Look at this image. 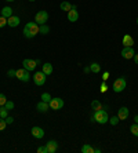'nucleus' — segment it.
Instances as JSON below:
<instances>
[{
  "label": "nucleus",
  "instance_id": "nucleus-1",
  "mask_svg": "<svg viewBox=\"0 0 138 153\" xmlns=\"http://www.w3.org/2000/svg\"><path fill=\"white\" fill-rule=\"evenodd\" d=\"M92 120L99 123V124H105L109 121V116L106 113L105 111L99 109V111H94V114H92Z\"/></svg>",
  "mask_w": 138,
  "mask_h": 153
},
{
  "label": "nucleus",
  "instance_id": "nucleus-2",
  "mask_svg": "<svg viewBox=\"0 0 138 153\" xmlns=\"http://www.w3.org/2000/svg\"><path fill=\"white\" fill-rule=\"evenodd\" d=\"M126 85H127L126 79H124V77H117L116 80L113 82V91H115V93H117V94L122 93V91H124Z\"/></svg>",
  "mask_w": 138,
  "mask_h": 153
},
{
  "label": "nucleus",
  "instance_id": "nucleus-3",
  "mask_svg": "<svg viewBox=\"0 0 138 153\" xmlns=\"http://www.w3.org/2000/svg\"><path fill=\"white\" fill-rule=\"evenodd\" d=\"M15 77L18 80H21L24 83H28L31 80V75H29V71H26L25 68H21V69H17L15 71Z\"/></svg>",
  "mask_w": 138,
  "mask_h": 153
},
{
  "label": "nucleus",
  "instance_id": "nucleus-4",
  "mask_svg": "<svg viewBox=\"0 0 138 153\" xmlns=\"http://www.w3.org/2000/svg\"><path fill=\"white\" fill-rule=\"evenodd\" d=\"M48 21V13L47 11H37L35 15V22L37 25H44L46 22Z\"/></svg>",
  "mask_w": 138,
  "mask_h": 153
},
{
  "label": "nucleus",
  "instance_id": "nucleus-5",
  "mask_svg": "<svg viewBox=\"0 0 138 153\" xmlns=\"http://www.w3.org/2000/svg\"><path fill=\"white\" fill-rule=\"evenodd\" d=\"M48 105H50V109H53V111H60V109L64 108V100H61V98H51Z\"/></svg>",
  "mask_w": 138,
  "mask_h": 153
},
{
  "label": "nucleus",
  "instance_id": "nucleus-6",
  "mask_svg": "<svg viewBox=\"0 0 138 153\" xmlns=\"http://www.w3.org/2000/svg\"><path fill=\"white\" fill-rule=\"evenodd\" d=\"M32 79H33V83H35L36 85H43L44 83H46L47 76L44 75L42 71H40V72H36L35 75L32 76Z\"/></svg>",
  "mask_w": 138,
  "mask_h": 153
},
{
  "label": "nucleus",
  "instance_id": "nucleus-7",
  "mask_svg": "<svg viewBox=\"0 0 138 153\" xmlns=\"http://www.w3.org/2000/svg\"><path fill=\"white\" fill-rule=\"evenodd\" d=\"M39 28H40V25H37L36 22H28V24L25 25V29H26V30H29V32H31V35H32L33 37L39 33Z\"/></svg>",
  "mask_w": 138,
  "mask_h": 153
},
{
  "label": "nucleus",
  "instance_id": "nucleus-8",
  "mask_svg": "<svg viewBox=\"0 0 138 153\" xmlns=\"http://www.w3.org/2000/svg\"><path fill=\"white\" fill-rule=\"evenodd\" d=\"M135 55V51L133 47H123V50H122V57L124 59H133V57Z\"/></svg>",
  "mask_w": 138,
  "mask_h": 153
},
{
  "label": "nucleus",
  "instance_id": "nucleus-9",
  "mask_svg": "<svg viewBox=\"0 0 138 153\" xmlns=\"http://www.w3.org/2000/svg\"><path fill=\"white\" fill-rule=\"evenodd\" d=\"M36 61L35 59H29V58H26V59H24L22 61V66H24L26 71H29V72H32V71H35L36 69Z\"/></svg>",
  "mask_w": 138,
  "mask_h": 153
},
{
  "label": "nucleus",
  "instance_id": "nucleus-10",
  "mask_svg": "<svg viewBox=\"0 0 138 153\" xmlns=\"http://www.w3.org/2000/svg\"><path fill=\"white\" fill-rule=\"evenodd\" d=\"M31 132H32V135L35 137L36 139H42L43 137H44V130H43L42 127H37V126H35V127H32V130H31Z\"/></svg>",
  "mask_w": 138,
  "mask_h": 153
},
{
  "label": "nucleus",
  "instance_id": "nucleus-11",
  "mask_svg": "<svg viewBox=\"0 0 138 153\" xmlns=\"http://www.w3.org/2000/svg\"><path fill=\"white\" fill-rule=\"evenodd\" d=\"M19 22H21V19H19V17H17V15H11L10 18H7V25L10 26V28H17V26L19 25Z\"/></svg>",
  "mask_w": 138,
  "mask_h": 153
},
{
  "label": "nucleus",
  "instance_id": "nucleus-12",
  "mask_svg": "<svg viewBox=\"0 0 138 153\" xmlns=\"http://www.w3.org/2000/svg\"><path fill=\"white\" fill-rule=\"evenodd\" d=\"M46 148H47V153H55L58 150V142L57 141H48L46 143Z\"/></svg>",
  "mask_w": 138,
  "mask_h": 153
},
{
  "label": "nucleus",
  "instance_id": "nucleus-13",
  "mask_svg": "<svg viewBox=\"0 0 138 153\" xmlns=\"http://www.w3.org/2000/svg\"><path fill=\"white\" fill-rule=\"evenodd\" d=\"M68 19H69V22H76L79 19V11L76 10V8H72V10L68 11Z\"/></svg>",
  "mask_w": 138,
  "mask_h": 153
},
{
  "label": "nucleus",
  "instance_id": "nucleus-14",
  "mask_svg": "<svg viewBox=\"0 0 138 153\" xmlns=\"http://www.w3.org/2000/svg\"><path fill=\"white\" fill-rule=\"evenodd\" d=\"M128 114H130V111H128L126 106H122L119 111H117V117L120 119V120H126L128 117Z\"/></svg>",
  "mask_w": 138,
  "mask_h": 153
},
{
  "label": "nucleus",
  "instance_id": "nucleus-15",
  "mask_svg": "<svg viewBox=\"0 0 138 153\" xmlns=\"http://www.w3.org/2000/svg\"><path fill=\"white\" fill-rule=\"evenodd\" d=\"M36 109L40 112V113H46L47 111L50 109V105L48 102H44V101H40L37 105H36Z\"/></svg>",
  "mask_w": 138,
  "mask_h": 153
},
{
  "label": "nucleus",
  "instance_id": "nucleus-16",
  "mask_svg": "<svg viewBox=\"0 0 138 153\" xmlns=\"http://www.w3.org/2000/svg\"><path fill=\"white\" fill-rule=\"evenodd\" d=\"M122 43H123V47H133L134 46V39H133V36H130V35H124Z\"/></svg>",
  "mask_w": 138,
  "mask_h": 153
},
{
  "label": "nucleus",
  "instance_id": "nucleus-17",
  "mask_svg": "<svg viewBox=\"0 0 138 153\" xmlns=\"http://www.w3.org/2000/svg\"><path fill=\"white\" fill-rule=\"evenodd\" d=\"M42 72H43V73H44L46 76L51 75V73H53V65L48 64V62L43 64V66H42Z\"/></svg>",
  "mask_w": 138,
  "mask_h": 153
},
{
  "label": "nucleus",
  "instance_id": "nucleus-18",
  "mask_svg": "<svg viewBox=\"0 0 138 153\" xmlns=\"http://www.w3.org/2000/svg\"><path fill=\"white\" fill-rule=\"evenodd\" d=\"M11 15H13V8H11L10 6H6V7L1 8V17L10 18Z\"/></svg>",
  "mask_w": 138,
  "mask_h": 153
},
{
  "label": "nucleus",
  "instance_id": "nucleus-19",
  "mask_svg": "<svg viewBox=\"0 0 138 153\" xmlns=\"http://www.w3.org/2000/svg\"><path fill=\"white\" fill-rule=\"evenodd\" d=\"M81 153H94V148L89 143H84L81 146Z\"/></svg>",
  "mask_w": 138,
  "mask_h": 153
},
{
  "label": "nucleus",
  "instance_id": "nucleus-20",
  "mask_svg": "<svg viewBox=\"0 0 138 153\" xmlns=\"http://www.w3.org/2000/svg\"><path fill=\"white\" fill-rule=\"evenodd\" d=\"M60 7H61V10L62 11H69V10H72V4L69 3V1H62V3L60 4Z\"/></svg>",
  "mask_w": 138,
  "mask_h": 153
},
{
  "label": "nucleus",
  "instance_id": "nucleus-21",
  "mask_svg": "<svg viewBox=\"0 0 138 153\" xmlns=\"http://www.w3.org/2000/svg\"><path fill=\"white\" fill-rule=\"evenodd\" d=\"M90 71H91L92 73H99V72H101V66H99V64H97V62H92V64L90 65Z\"/></svg>",
  "mask_w": 138,
  "mask_h": 153
},
{
  "label": "nucleus",
  "instance_id": "nucleus-22",
  "mask_svg": "<svg viewBox=\"0 0 138 153\" xmlns=\"http://www.w3.org/2000/svg\"><path fill=\"white\" fill-rule=\"evenodd\" d=\"M91 109H92V111H99V109H102V103L99 102V101L94 100L91 102Z\"/></svg>",
  "mask_w": 138,
  "mask_h": 153
},
{
  "label": "nucleus",
  "instance_id": "nucleus-23",
  "mask_svg": "<svg viewBox=\"0 0 138 153\" xmlns=\"http://www.w3.org/2000/svg\"><path fill=\"white\" fill-rule=\"evenodd\" d=\"M50 32V28H48V25H40V28H39V33H42V35H47V33Z\"/></svg>",
  "mask_w": 138,
  "mask_h": 153
},
{
  "label": "nucleus",
  "instance_id": "nucleus-24",
  "mask_svg": "<svg viewBox=\"0 0 138 153\" xmlns=\"http://www.w3.org/2000/svg\"><path fill=\"white\" fill-rule=\"evenodd\" d=\"M130 131H131V134H133L134 137H138V123H134V124H131Z\"/></svg>",
  "mask_w": 138,
  "mask_h": 153
},
{
  "label": "nucleus",
  "instance_id": "nucleus-25",
  "mask_svg": "<svg viewBox=\"0 0 138 153\" xmlns=\"http://www.w3.org/2000/svg\"><path fill=\"white\" fill-rule=\"evenodd\" d=\"M7 116H8V111L4 106H0V117H1V119H6Z\"/></svg>",
  "mask_w": 138,
  "mask_h": 153
},
{
  "label": "nucleus",
  "instance_id": "nucleus-26",
  "mask_svg": "<svg viewBox=\"0 0 138 153\" xmlns=\"http://www.w3.org/2000/svg\"><path fill=\"white\" fill-rule=\"evenodd\" d=\"M119 121H120V119L117 117V116H113V117L109 119V121H108V123H110L112 126H117V124H119Z\"/></svg>",
  "mask_w": 138,
  "mask_h": 153
},
{
  "label": "nucleus",
  "instance_id": "nucleus-27",
  "mask_svg": "<svg viewBox=\"0 0 138 153\" xmlns=\"http://www.w3.org/2000/svg\"><path fill=\"white\" fill-rule=\"evenodd\" d=\"M4 108H6L7 111H13V109H14V102H13V101H8V100H7V102H6Z\"/></svg>",
  "mask_w": 138,
  "mask_h": 153
},
{
  "label": "nucleus",
  "instance_id": "nucleus-28",
  "mask_svg": "<svg viewBox=\"0 0 138 153\" xmlns=\"http://www.w3.org/2000/svg\"><path fill=\"white\" fill-rule=\"evenodd\" d=\"M42 101H44V102H50V101H51V95H50L48 93H43L42 94Z\"/></svg>",
  "mask_w": 138,
  "mask_h": 153
},
{
  "label": "nucleus",
  "instance_id": "nucleus-29",
  "mask_svg": "<svg viewBox=\"0 0 138 153\" xmlns=\"http://www.w3.org/2000/svg\"><path fill=\"white\" fill-rule=\"evenodd\" d=\"M6 102H7V98H6V95L0 93V106H4V105H6Z\"/></svg>",
  "mask_w": 138,
  "mask_h": 153
},
{
  "label": "nucleus",
  "instance_id": "nucleus-30",
  "mask_svg": "<svg viewBox=\"0 0 138 153\" xmlns=\"http://www.w3.org/2000/svg\"><path fill=\"white\" fill-rule=\"evenodd\" d=\"M6 127H7V123H6V120L0 117V131H3Z\"/></svg>",
  "mask_w": 138,
  "mask_h": 153
},
{
  "label": "nucleus",
  "instance_id": "nucleus-31",
  "mask_svg": "<svg viewBox=\"0 0 138 153\" xmlns=\"http://www.w3.org/2000/svg\"><path fill=\"white\" fill-rule=\"evenodd\" d=\"M6 25H7V18L0 17V28H4Z\"/></svg>",
  "mask_w": 138,
  "mask_h": 153
},
{
  "label": "nucleus",
  "instance_id": "nucleus-32",
  "mask_svg": "<svg viewBox=\"0 0 138 153\" xmlns=\"http://www.w3.org/2000/svg\"><path fill=\"white\" fill-rule=\"evenodd\" d=\"M24 36L26 37V39H33V36L31 35V32H29V30H26L25 28H24Z\"/></svg>",
  "mask_w": 138,
  "mask_h": 153
},
{
  "label": "nucleus",
  "instance_id": "nucleus-33",
  "mask_svg": "<svg viewBox=\"0 0 138 153\" xmlns=\"http://www.w3.org/2000/svg\"><path fill=\"white\" fill-rule=\"evenodd\" d=\"M37 153H47V148L46 146H39L37 148Z\"/></svg>",
  "mask_w": 138,
  "mask_h": 153
},
{
  "label": "nucleus",
  "instance_id": "nucleus-34",
  "mask_svg": "<svg viewBox=\"0 0 138 153\" xmlns=\"http://www.w3.org/2000/svg\"><path fill=\"white\" fill-rule=\"evenodd\" d=\"M4 120H6V123H7V124H13V123H14V117H11V116H7Z\"/></svg>",
  "mask_w": 138,
  "mask_h": 153
},
{
  "label": "nucleus",
  "instance_id": "nucleus-35",
  "mask_svg": "<svg viewBox=\"0 0 138 153\" xmlns=\"http://www.w3.org/2000/svg\"><path fill=\"white\" fill-rule=\"evenodd\" d=\"M99 90H101V93H106V90H108V85H106L105 83H102V84H101V87H99Z\"/></svg>",
  "mask_w": 138,
  "mask_h": 153
},
{
  "label": "nucleus",
  "instance_id": "nucleus-36",
  "mask_svg": "<svg viewBox=\"0 0 138 153\" xmlns=\"http://www.w3.org/2000/svg\"><path fill=\"white\" fill-rule=\"evenodd\" d=\"M7 75L10 76V77H14V76H15V71H14V69H10V71L7 72Z\"/></svg>",
  "mask_w": 138,
  "mask_h": 153
},
{
  "label": "nucleus",
  "instance_id": "nucleus-37",
  "mask_svg": "<svg viewBox=\"0 0 138 153\" xmlns=\"http://www.w3.org/2000/svg\"><path fill=\"white\" fill-rule=\"evenodd\" d=\"M133 59H134V62H135V64L138 65V54H135L134 57H133Z\"/></svg>",
  "mask_w": 138,
  "mask_h": 153
},
{
  "label": "nucleus",
  "instance_id": "nucleus-38",
  "mask_svg": "<svg viewBox=\"0 0 138 153\" xmlns=\"http://www.w3.org/2000/svg\"><path fill=\"white\" fill-rule=\"evenodd\" d=\"M108 77H109V73L105 72V73H104V80H108Z\"/></svg>",
  "mask_w": 138,
  "mask_h": 153
},
{
  "label": "nucleus",
  "instance_id": "nucleus-39",
  "mask_svg": "<svg viewBox=\"0 0 138 153\" xmlns=\"http://www.w3.org/2000/svg\"><path fill=\"white\" fill-rule=\"evenodd\" d=\"M89 72H91V71H90V66H87V68H84V73H89Z\"/></svg>",
  "mask_w": 138,
  "mask_h": 153
},
{
  "label": "nucleus",
  "instance_id": "nucleus-40",
  "mask_svg": "<svg viewBox=\"0 0 138 153\" xmlns=\"http://www.w3.org/2000/svg\"><path fill=\"white\" fill-rule=\"evenodd\" d=\"M94 153H101V149H98V148H97V149H94Z\"/></svg>",
  "mask_w": 138,
  "mask_h": 153
},
{
  "label": "nucleus",
  "instance_id": "nucleus-41",
  "mask_svg": "<svg viewBox=\"0 0 138 153\" xmlns=\"http://www.w3.org/2000/svg\"><path fill=\"white\" fill-rule=\"evenodd\" d=\"M134 121H135V123H138V114H137V116H135V117H134Z\"/></svg>",
  "mask_w": 138,
  "mask_h": 153
},
{
  "label": "nucleus",
  "instance_id": "nucleus-42",
  "mask_svg": "<svg viewBox=\"0 0 138 153\" xmlns=\"http://www.w3.org/2000/svg\"><path fill=\"white\" fill-rule=\"evenodd\" d=\"M6 1H8V3H11V1H14V0H6Z\"/></svg>",
  "mask_w": 138,
  "mask_h": 153
},
{
  "label": "nucleus",
  "instance_id": "nucleus-43",
  "mask_svg": "<svg viewBox=\"0 0 138 153\" xmlns=\"http://www.w3.org/2000/svg\"><path fill=\"white\" fill-rule=\"evenodd\" d=\"M137 25H138V17H137Z\"/></svg>",
  "mask_w": 138,
  "mask_h": 153
},
{
  "label": "nucleus",
  "instance_id": "nucleus-44",
  "mask_svg": "<svg viewBox=\"0 0 138 153\" xmlns=\"http://www.w3.org/2000/svg\"><path fill=\"white\" fill-rule=\"evenodd\" d=\"M29 1H35V0H29Z\"/></svg>",
  "mask_w": 138,
  "mask_h": 153
}]
</instances>
